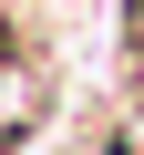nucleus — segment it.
I'll list each match as a JSON object with an SVG mask.
<instances>
[{
    "mask_svg": "<svg viewBox=\"0 0 144 155\" xmlns=\"http://www.w3.org/2000/svg\"><path fill=\"white\" fill-rule=\"evenodd\" d=\"M31 104H41V83H31V62L0 41V145H11L21 124H31Z\"/></svg>",
    "mask_w": 144,
    "mask_h": 155,
    "instance_id": "f257e3e1",
    "label": "nucleus"
}]
</instances>
